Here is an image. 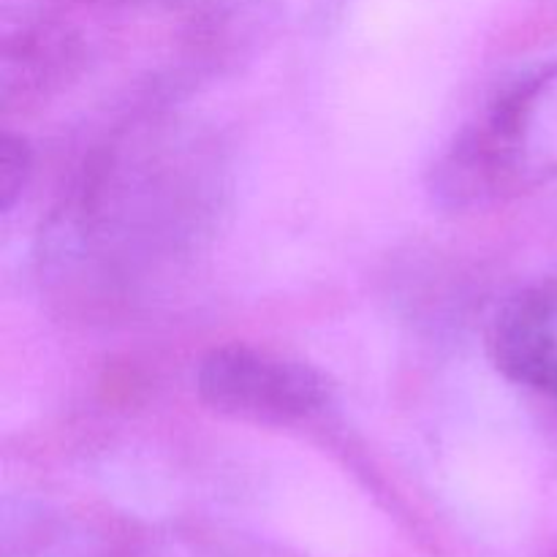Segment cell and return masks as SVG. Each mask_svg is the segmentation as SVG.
Masks as SVG:
<instances>
[{"mask_svg": "<svg viewBox=\"0 0 557 557\" xmlns=\"http://www.w3.org/2000/svg\"><path fill=\"white\" fill-rule=\"evenodd\" d=\"M557 174V63L525 71L495 92L433 172L441 205L473 210Z\"/></svg>", "mask_w": 557, "mask_h": 557, "instance_id": "1", "label": "cell"}, {"mask_svg": "<svg viewBox=\"0 0 557 557\" xmlns=\"http://www.w3.org/2000/svg\"><path fill=\"white\" fill-rule=\"evenodd\" d=\"M196 389L226 417L277 428L315 417L330 400V384L315 368L239 343L201 359Z\"/></svg>", "mask_w": 557, "mask_h": 557, "instance_id": "2", "label": "cell"}, {"mask_svg": "<svg viewBox=\"0 0 557 557\" xmlns=\"http://www.w3.org/2000/svg\"><path fill=\"white\" fill-rule=\"evenodd\" d=\"M30 174V147L22 136L5 134L0 141V210L9 212Z\"/></svg>", "mask_w": 557, "mask_h": 557, "instance_id": "4", "label": "cell"}, {"mask_svg": "<svg viewBox=\"0 0 557 557\" xmlns=\"http://www.w3.org/2000/svg\"><path fill=\"white\" fill-rule=\"evenodd\" d=\"M493 357L506 379L557 397V286L528 288L500 308Z\"/></svg>", "mask_w": 557, "mask_h": 557, "instance_id": "3", "label": "cell"}]
</instances>
